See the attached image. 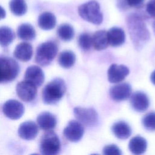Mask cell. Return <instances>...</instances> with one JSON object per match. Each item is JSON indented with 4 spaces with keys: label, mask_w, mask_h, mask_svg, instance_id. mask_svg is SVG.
I'll return each instance as SVG.
<instances>
[{
    "label": "cell",
    "mask_w": 155,
    "mask_h": 155,
    "mask_svg": "<svg viewBox=\"0 0 155 155\" xmlns=\"http://www.w3.org/2000/svg\"><path fill=\"white\" fill-rule=\"evenodd\" d=\"M126 23L135 49H142L150 39V33L143 18L139 14L131 13L127 17Z\"/></svg>",
    "instance_id": "1"
},
{
    "label": "cell",
    "mask_w": 155,
    "mask_h": 155,
    "mask_svg": "<svg viewBox=\"0 0 155 155\" xmlns=\"http://www.w3.org/2000/svg\"><path fill=\"white\" fill-rule=\"evenodd\" d=\"M65 91V81L61 78H55L49 82L43 88L42 101L46 104H55L62 99Z\"/></svg>",
    "instance_id": "2"
},
{
    "label": "cell",
    "mask_w": 155,
    "mask_h": 155,
    "mask_svg": "<svg viewBox=\"0 0 155 155\" xmlns=\"http://www.w3.org/2000/svg\"><path fill=\"white\" fill-rule=\"evenodd\" d=\"M78 13L83 19L95 25H99L103 21V15L96 1L92 0L81 5Z\"/></svg>",
    "instance_id": "3"
},
{
    "label": "cell",
    "mask_w": 155,
    "mask_h": 155,
    "mask_svg": "<svg viewBox=\"0 0 155 155\" xmlns=\"http://www.w3.org/2000/svg\"><path fill=\"white\" fill-rule=\"evenodd\" d=\"M58 51L57 44L53 41H48L41 44L36 49V62L42 66L49 65L54 59Z\"/></svg>",
    "instance_id": "4"
},
{
    "label": "cell",
    "mask_w": 155,
    "mask_h": 155,
    "mask_svg": "<svg viewBox=\"0 0 155 155\" xmlns=\"http://www.w3.org/2000/svg\"><path fill=\"white\" fill-rule=\"evenodd\" d=\"M19 72V66L15 59L7 56H0V84L13 81Z\"/></svg>",
    "instance_id": "5"
},
{
    "label": "cell",
    "mask_w": 155,
    "mask_h": 155,
    "mask_svg": "<svg viewBox=\"0 0 155 155\" xmlns=\"http://www.w3.org/2000/svg\"><path fill=\"white\" fill-rule=\"evenodd\" d=\"M61 150V142L58 135L53 131H48L42 137L40 151L45 155H55Z\"/></svg>",
    "instance_id": "6"
},
{
    "label": "cell",
    "mask_w": 155,
    "mask_h": 155,
    "mask_svg": "<svg viewBox=\"0 0 155 155\" xmlns=\"http://www.w3.org/2000/svg\"><path fill=\"white\" fill-rule=\"evenodd\" d=\"M73 113L76 119L82 125L91 127L96 126L98 122V114L93 108L76 107Z\"/></svg>",
    "instance_id": "7"
},
{
    "label": "cell",
    "mask_w": 155,
    "mask_h": 155,
    "mask_svg": "<svg viewBox=\"0 0 155 155\" xmlns=\"http://www.w3.org/2000/svg\"><path fill=\"white\" fill-rule=\"evenodd\" d=\"M37 86L33 82L25 80L19 82L16 85V93L19 97L24 102H31L37 94Z\"/></svg>",
    "instance_id": "8"
},
{
    "label": "cell",
    "mask_w": 155,
    "mask_h": 155,
    "mask_svg": "<svg viewBox=\"0 0 155 155\" xmlns=\"http://www.w3.org/2000/svg\"><path fill=\"white\" fill-rule=\"evenodd\" d=\"M84 133L83 125L78 121L70 120L64 128L63 134L67 140L72 142L79 141Z\"/></svg>",
    "instance_id": "9"
},
{
    "label": "cell",
    "mask_w": 155,
    "mask_h": 155,
    "mask_svg": "<svg viewBox=\"0 0 155 155\" xmlns=\"http://www.w3.org/2000/svg\"><path fill=\"white\" fill-rule=\"evenodd\" d=\"M4 114L9 119L16 120L21 117L24 113V107L22 103L15 99L6 101L2 107Z\"/></svg>",
    "instance_id": "10"
},
{
    "label": "cell",
    "mask_w": 155,
    "mask_h": 155,
    "mask_svg": "<svg viewBox=\"0 0 155 155\" xmlns=\"http://www.w3.org/2000/svg\"><path fill=\"white\" fill-rule=\"evenodd\" d=\"M111 99L119 102L127 99L131 94V87L126 82L120 83L113 86L109 91Z\"/></svg>",
    "instance_id": "11"
},
{
    "label": "cell",
    "mask_w": 155,
    "mask_h": 155,
    "mask_svg": "<svg viewBox=\"0 0 155 155\" xmlns=\"http://www.w3.org/2000/svg\"><path fill=\"white\" fill-rule=\"evenodd\" d=\"M128 68L124 65L111 64L107 72L108 80L111 83H118L122 81L129 74Z\"/></svg>",
    "instance_id": "12"
},
{
    "label": "cell",
    "mask_w": 155,
    "mask_h": 155,
    "mask_svg": "<svg viewBox=\"0 0 155 155\" xmlns=\"http://www.w3.org/2000/svg\"><path fill=\"white\" fill-rule=\"evenodd\" d=\"M130 103L135 111L141 113L148 109L150 105V100L145 93L136 91L131 96Z\"/></svg>",
    "instance_id": "13"
},
{
    "label": "cell",
    "mask_w": 155,
    "mask_h": 155,
    "mask_svg": "<svg viewBox=\"0 0 155 155\" xmlns=\"http://www.w3.org/2000/svg\"><path fill=\"white\" fill-rule=\"evenodd\" d=\"M18 133L22 139L28 140H32L38 134V127L33 121H26L19 125Z\"/></svg>",
    "instance_id": "14"
},
{
    "label": "cell",
    "mask_w": 155,
    "mask_h": 155,
    "mask_svg": "<svg viewBox=\"0 0 155 155\" xmlns=\"http://www.w3.org/2000/svg\"><path fill=\"white\" fill-rule=\"evenodd\" d=\"M25 79L28 80L36 86H41L45 79L42 70L38 65H31L28 67L25 73Z\"/></svg>",
    "instance_id": "15"
},
{
    "label": "cell",
    "mask_w": 155,
    "mask_h": 155,
    "mask_svg": "<svg viewBox=\"0 0 155 155\" xmlns=\"http://www.w3.org/2000/svg\"><path fill=\"white\" fill-rule=\"evenodd\" d=\"M38 126L45 131H50L54 129L57 124V120L54 115L47 111L40 113L37 117Z\"/></svg>",
    "instance_id": "16"
},
{
    "label": "cell",
    "mask_w": 155,
    "mask_h": 155,
    "mask_svg": "<svg viewBox=\"0 0 155 155\" xmlns=\"http://www.w3.org/2000/svg\"><path fill=\"white\" fill-rule=\"evenodd\" d=\"M33 52L31 45L28 42H23L16 45L14 51V56L21 61L27 62L31 59Z\"/></svg>",
    "instance_id": "17"
},
{
    "label": "cell",
    "mask_w": 155,
    "mask_h": 155,
    "mask_svg": "<svg viewBox=\"0 0 155 155\" xmlns=\"http://www.w3.org/2000/svg\"><path fill=\"white\" fill-rule=\"evenodd\" d=\"M107 36L109 45L112 47H118L122 45L125 41L124 31L117 27L111 28L107 31Z\"/></svg>",
    "instance_id": "18"
},
{
    "label": "cell",
    "mask_w": 155,
    "mask_h": 155,
    "mask_svg": "<svg viewBox=\"0 0 155 155\" xmlns=\"http://www.w3.org/2000/svg\"><path fill=\"white\" fill-rule=\"evenodd\" d=\"M111 131L114 136L120 139H126L131 134L130 126L124 121H119L114 123L111 127Z\"/></svg>",
    "instance_id": "19"
},
{
    "label": "cell",
    "mask_w": 155,
    "mask_h": 155,
    "mask_svg": "<svg viewBox=\"0 0 155 155\" xmlns=\"http://www.w3.org/2000/svg\"><path fill=\"white\" fill-rule=\"evenodd\" d=\"M38 24L41 29L50 30L55 27L56 18L52 13L45 12L39 15L38 19Z\"/></svg>",
    "instance_id": "20"
},
{
    "label": "cell",
    "mask_w": 155,
    "mask_h": 155,
    "mask_svg": "<svg viewBox=\"0 0 155 155\" xmlns=\"http://www.w3.org/2000/svg\"><path fill=\"white\" fill-rule=\"evenodd\" d=\"M129 150L134 154H143L147 150V142L145 138L137 136L133 137L128 144Z\"/></svg>",
    "instance_id": "21"
},
{
    "label": "cell",
    "mask_w": 155,
    "mask_h": 155,
    "mask_svg": "<svg viewBox=\"0 0 155 155\" xmlns=\"http://www.w3.org/2000/svg\"><path fill=\"white\" fill-rule=\"evenodd\" d=\"M93 45L96 50L105 49L109 45L107 31L105 30H98L92 36Z\"/></svg>",
    "instance_id": "22"
},
{
    "label": "cell",
    "mask_w": 155,
    "mask_h": 155,
    "mask_svg": "<svg viewBox=\"0 0 155 155\" xmlns=\"http://www.w3.org/2000/svg\"><path fill=\"white\" fill-rule=\"evenodd\" d=\"M17 35L19 39L24 41H32L36 35L34 27L28 23L21 24L18 28Z\"/></svg>",
    "instance_id": "23"
},
{
    "label": "cell",
    "mask_w": 155,
    "mask_h": 155,
    "mask_svg": "<svg viewBox=\"0 0 155 155\" xmlns=\"http://www.w3.org/2000/svg\"><path fill=\"white\" fill-rule=\"evenodd\" d=\"M76 56L74 53L70 50L62 51L58 57L59 64L64 68L71 67L75 63Z\"/></svg>",
    "instance_id": "24"
},
{
    "label": "cell",
    "mask_w": 155,
    "mask_h": 155,
    "mask_svg": "<svg viewBox=\"0 0 155 155\" xmlns=\"http://www.w3.org/2000/svg\"><path fill=\"white\" fill-rule=\"evenodd\" d=\"M15 38V33L11 28L7 26L0 27V45L4 47L8 46Z\"/></svg>",
    "instance_id": "25"
},
{
    "label": "cell",
    "mask_w": 155,
    "mask_h": 155,
    "mask_svg": "<svg viewBox=\"0 0 155 155\" xmlns=\"http://www.w3.org/2000/svg\"><path fill=\"white\" fill-rule=\"evenodd\" d=\"M58 35L64 41H71L74 35L73 27L68 24H62L58 28Z\"/></svg>",
    "instance_id": "26"
},
{
    "label": "cell",
    "mask_w": 155,
    "mask_h": 155,
    "mask_svg": "<svg viewBox=\"0 0 155 155\" xmlns=\"http://www.w3.org/2000/svg\"><path fill=\"white\" fill-rule=\"evenodd\" d=\"M9 8L12 13L18 16L25 15L27 10V5L24 0H11Z\"/></svg>",
    "instance_id": "27"
},
{
    "label": "cell",
    "mask_w": 155,
    "mask_h": 155,
    "mask_svg": "<svg viewBox=\"0 0 155 155\" xmlns=\"http://www.w3.org/2000/svg\"><path fill=\"white\" fill-rule=\"evenodd\" d=\"M78 45L84 51L90 50L93 45L92 36L87 33H82L78 38Z\"/></svg>",
    "instance_id": "28"
},
{
    "label": "cell",
    "mask_w": 155,
    "mask_h": 155,
    "mask_svg": "<svg viewBox=\"0 0 155 155\" xmlns=\"http://www.w3.org/2000/svg\"><path fill=\"white\" fill-rule=\"evenodd\" d=\"M142 125L146 130L151 131H154L155 112H150L145 114L142 119Z\"/></svg>",
    "instance_id": "29"
},
{
    "label": "cell",
    "mask_w": 155,
    "mask_h": 155,
    "mask_svg": "<svg viewBox=\"0 0 155 155\" xmlns=\"http://www.w3.org/2000/svg\"><path fill=\"white\" fill-rule=\"evenodd\" d=\"M103 154L105 155H120L122 154V152L116 145L111 144L104 147Z\"/></svg>",
    "instance_id": "30"
},
{
    "label": "cell",
    "mask_w": 155,
    "mask_h": 155,
    "mask_svg": "<svg viewBox=\"0 0 155 155\" xmlns=\"http://www.w3.org/2000/svg\"><path fill=\"white\" fill-rule=\"evenodd\" d=\"M127 6L132 8H141L143 5L144 0H124Z\"/></svg>",
    "instance_id": "31"
},
{
    "label": "cell",
    "mask_w": 155,
    "mask_h": 155,
    "mask_svg": "<svg viewBox=\"0 0 155 155\" xmlns=\"http://www.w3.org/2000/svg\"><path fill=\"white\" fill-rule=\"evenodd\" d=\"M146 11L151 17L155 18V0H150L147 4Z\"/></svg>",
    "instance_id": "32"
},
{
    "label": "cell",
    "mask_w": 155,
    "mask_h": 155,
    "mask_svg": "<svg viewBox=\"0 0 155 155\" xmlns=\"http://www.w3.org/2000/svg\"><path fill=\"white\" fill-rule=\"evenodd\" d=\"M5 15L6 13L5 10L1 6H0V20L4 19L5 17Z\"/></svg>",
    "instance_id": "33"
},
{
    "label": "cell",
    "mask_w": 155,
    "mask_h": 155,
    "mask_svg": "<svg viewBox=\"0 0 155 155\" xmlns=\"http://www.w3.org/2000/svg\"><path fill=\"white\" fill-rule=\"evenodd\" d=\"M150 79L151 82L155 85V70L152 72V73L151 74V76H150Z\"/></svg>",
    "instance_id": "34"
},
{
    "label": "cell",
    "mask_w": 155,
    "mask_h": 155,
    "mask_svg": "<svg viewBox=\"0 0 155 155\" xmlns=\"http://www.w3.org/2000/svg\"><path fill=\"white\" fill-rule=\"evenodd\" d=\"M153 31H154V33L155 34V21H154L153 23Z\"/></svg>",
    "instance_id": "35"
}]
</instances>
